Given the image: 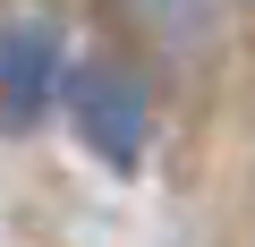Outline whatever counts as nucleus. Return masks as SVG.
Returning <instances> with one entry per match:
<instances>
[{"label":"nucleus","instance_id":"f257e3e1","mask_svg":"<svg viewBox=\"0 0 255 247\" xmlns=\"http://www.w3.org/2000/svg\"><path fill=\"white\" fill-rule=\"evenodd\" d=\"M68 119H77V137H85L111 171H136L145 145H153V111H145L136 77H119V68H85V77H68Z\"/></svg>","mask_w":255,"mask_h":247},{"label":"nucleus","instance_id":"f03ea898","mask_svg":"<svg viewBox=\"0 0 255 247\" xmlns=\"http://www.w3.org/2000/svg\"><path fill=\"white\" fill-rule=\"evenodd\" d=\"M51 102H68V43L51 17H9L0 26V119L26 128Z\"/></svg>","mask_w":255,"mask_h":247}]
</instances>
